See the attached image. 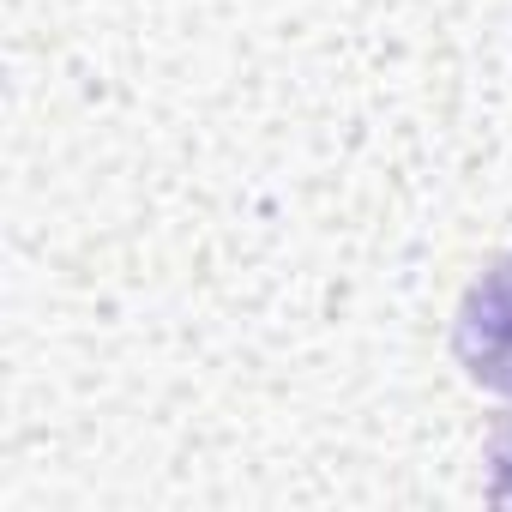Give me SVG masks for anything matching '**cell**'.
I'll return each mask as SVG.
<instances>
[{
    "mask_svg": "<svg viewBox=\"0 0 512 512\" xmlns=\"http://www.w3.org/2000/svg\"><path fill=\"white\" fill-rule=\"evenodd\" d=\"M458 362L476 386L512 398V253L470 284L458 308Z\"/></svg>",
    "mask_w": 512,
    "mask_h": 512,
    "instance_id": "6da1fadb",
    "label": "cell"
}]
</instances>
